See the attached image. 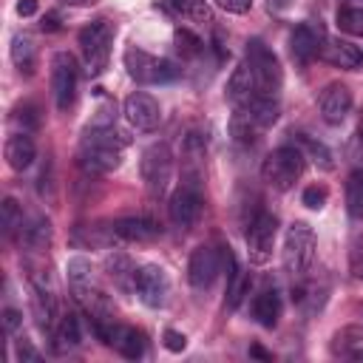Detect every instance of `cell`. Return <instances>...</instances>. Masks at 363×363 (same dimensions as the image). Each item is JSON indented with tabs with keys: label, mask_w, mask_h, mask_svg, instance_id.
Returning a JSON list of instances; mask_svg holds the SVG:
<instances>
[{
	"label": "cell",
	"mask_w": 363,
	"mask_h": 363,
	"mask_svg": "<svg viewBox=\"0 0 363 363\" xmlns=\"http://www.w3.org/2000/svg\"><path fill=\"white\" fill-rule=\"evenodd\" d=\"M167 6L176 14L193 20V23H201V26H210L213 23V9H210L207 0H167Z\"/></svg>",
	"instance_id": "obj_27"
},
{
	"label": "cell",
	"mask_w": 363,
	"mask_h": 363,
	"mask_svg": "<svg viewBox=\"0 0 363 363\" xmlns=\"http://www.w3.org/2000/svg\"><path fill=\"white\" fill-rule=\"evenodd\" d=\"M162 340H164V349H167V352H173V354H179V352H184V349H187V337H184L182 332H176V329H164Z\"/></svg>",
	"instance_id": "obj_41"
},
{
	"label": "cell",
	"mask_w": 363,
	"mask_h": 363,
	"mask_svg": "<svg viewBox=\"0 0 363 363\" xmlns=\"http://www.w3.org/2000/svg\"><path fill=\"white\" fill-rule=\"evenodd\" d=\"M122 113H125V119L130 122V128L145 130V133H147V130H156L159 122H162V108H159V102H156L150 94H145V91H133V94L125 99Z\"/></svg>",
	"instance_id": "obj_14"
},
{
	"label": "cell",
	"mask_w": 363,
	"mask_h": 363,
	"mask_svg": "<svg viewBox=\"0 0 363 363\" xmlns=\"http://www.w3.org/2000/svg\"><path fill=\"white\" fill-rule=\"evenodd\" d=\"M326 28H323V23L320 20H303V23H298L295 28H292V34H289V54H292V60L295 62H309V60H315L320 51H323V45H326Z\"/></svg>",
	"instance_id": "obj_11"
},
{
	"label": "cell",
	"mask_w": 363,
	"mask_h": 363,
	"mask_svg": "<svg viewBox=\"0 0 363 363\" xmlns=\"http://www.w3.org/2000/svg\"><path fill=\"white\" fill-rule=\"evenodd\" d=\"M0 326H3L6 335H14V332L23 326V312L14 309V306H6L3 315H0Z\"/></svg>",
	"instance_id": "obj_38"
},
{
	"label": "cell",
	"mask_w": 363,
	"mask_h": 363,
	"mask_svg": "<svg viewBox=\"0 0 363 363\" xmlns=\"http://www.w3.org/2000/svg\"><path fill=\"white\" fill-rule=\"evenodd\" d=\"M349 269L357 281H363V235H357L352 241V250H349Z\"/></svg>",
	"instance_id": "obj_37"
},
{
	"label": "cell",
	"mask_w": 363,
	"mask_h": 363,
	"mask_svg": "<svg viewBox=\"0 0 363 363\" xmlns=\"http://www.w3.org/2000/svg\"><path fill=\"white\" fill-rule=\"evenodd\" d=\"M255 133H258V122L247 113V111H238L230 116V136L238 142V145H252L255 142Z\"/></svg>",
	"instance_id": "obj_28"
},
{
	"label": "cell",
	"mask_w": 363,
	"mask_h": 363,
	"mask_svg": "<svg viewBox=\"0 0 363 363\" xmlns=\"http://www.w3.org/2000/svg\"><path fill=\"white\" fill-rule=\"evenodd\" d=\"M62 3H68V6H94L96 0H62Z\"/></svg>",
	"instance_id": "obj_48"
},
{
	"label": "cell",
	"mask_w": 363,
	"mask_h": 363,
	"mask_svg": "<svg viewBox=\"0 0 363 363\" xmlns=\"http://www.w3.org/2000/svg\"><path fill=\"white\" fill-rule=\"evenodd\" d=\"M3 153H6L9 167L17 170V173H23V170H28V167L34 164V159H37V145H34V139H31L26 130H20V133H14V136L6 139Z\"/></svg>",
	"instance_id": "obj_18"
},
{
	"label": "cell",
	"mask_w": 363,
	"mask_h": 363,
	"mask_svg": "<svg viewBox=\"0 0 363 363\" xmlns=\"http://www.w3.org/2000/svg\"><path fill=\"white\" fill-rule=\"evenodd\" d=\"M125 68H128V77L142 85H159V82H170L179 77V68L170 60L153 57L139 45L125 48Z\"/></svg>",
	"instance_id": "obj_6"
},
{
	"label": "cell",
	"mask_w": 363,
	"mask_h": 363,
	"mask_svg": "<svg viewBox=\"0 0 363 363\" xmlns=\"http://www.w3.org/2000/svg\"><path fill=\"white\" fill-rule=\"evenodd\" d=\"M173 45L182 54V60H196L204 51V40L199 34H193L190 28H176L173 31Z\"/></svg>",
	"instance_id": "obj_31"
},
{
	"label": "cell",
	"mask_w": 363,
	"mask_h": 363,
	"mask_svg": "<svg viewBox=\"0 0 363 363\" xmlns=\"http://www.w3.org/2000/svg\"><path fill=\"white\" fill-rule=\"evenodd\" d=\"M23 244H26L31 252L48 250V244H51V221L40 216V218H34L28 227H23Z\"/></svg>",
	"instance_id": "obj_26"
},
{
	"label": "cell",
	"mask_w": 363,
	"mask_h": 363,
	"mask_svg": "<svg viewBox=\"0 0 363 363\" xmlns=\"http://www.w3.org/2000/svg\"><path fill=\"white\" fill-rule=\"evenodd\" d=\"M54 340H57V349L65 352V349H77L79 340H82V332H79V318L65 312L60 315V323L54 329Z\"/></svg>",
	"instance_id": "obj_24"
},
{
	"label": "cell",
	"mask_w": 363,
	"mask_h": 363,
	"mask_svg": "<svg viewBox=\"0 0 363 363\" xmlns=\"http://www.w3.org/2000/svg\"><path fill=\"white\" fill-rule=\"evenodd\" d=\"M111 230L116 238L136 241V244H147V241H156L162 235V227L150 216H122L111 224Z\"/></svg>",
	"instance_id": "obj_15"
},
{
	"label": "cell",
	"mask_w": 363,
	"mask_h": 363,
	"mask_svg": "<svg viewBox=\"0 0 363 363\" xmlns=\"http://www.w3.org/2000/svg\"><path fill=\"white\" fill-rule=\"evenodd\" d=\"M65 275H68V286L71 284H85L94 278V269H91V261L88 258H71L65 264Z\"/></svg>",
	"instance_id": "obj_36"
},
{
	"label": "cell",
	"mask_w": 363,
	"mask_h": 363,
	"mask_svg": "<svg viewBox=\"0 0 363 363\" xmlns=\"http://www.w3.org/2000/svg\"><path fill=\"white\" fill-rule=\"evenodd\" d=\"M37 9H40L37 0H17V14H20V17H31V14H37Z\"/></svg>",
	"instance_id": "obj_44"
},
{
	"label": "cell",
	"mask_w": 363,
	"mask_h": 363,
	"mask_svg": "<svg viewBox=\"0 0 363 363\" xmlns=\"http://www.w3.org/2000/svg\"><path fill=\"white\" fill-rule=\"evenodd\" d=\"M247 292H250V275L235 267V272L227 278V298H224L227 309H238Z\"/></svg>",
	"instance_id": "obj_33"
},
{
	"label": "cell",
	"mask_w": 363,
	"mask_h": 363,
	"mask_svg": "<svg viewBox=\"0 0 363 363\" xmlns=\"http://www.w3.org/2000/svg\"><path fill=\"white\" fill-rule=\"evenodd\" d=\"M139 173H142L147 196L150 199H162L167 193V184H170V176H173V153H170V147L162 145V142L150 145L142 153Z\"/></svg>",
	"instance_id": "obj_7"
},
{
	"label": "cell",
	"mask_w": 363,
	"mask_h": 363,
	"mask_svg": "<svg viewBox=\"0 0 363 363\" xmlns=\"http://www.w3.org/2000/svg\"><path fill=\"white\" fill-rule=\"evenodd\" d=\"M275 235H278V218L267 210H261L250 227H247V255L252 264L264 267L272 258V247H275Z\"/></svg>",
	"instance_id": "obj_10"
},
{
	"label": "cell",
	"mask_w": 363,
	"mask_h": 363,
	"mask_svg": "<svg viewBox=\"0 0 363 363\" xmlns=\"http://www.w3.org/2000/svg\"><path fill=\"white\" fill-rule=\"evenodd\" d=\"M363 349V329L357 326H346L335 335V343H332V352L335 354H343V357H357V352Z\"/></svg>",
	"instance_id": "obj_30"
},
{
	"label": "cell",
	"mask_w": 363,
	"mask_h": 363,
	"mask_svg": "<svg viewBox=\"0 0 363 363\" xmlns=\"http://www.w3.org/2000/svg\"><path fill=\"white\" fill-rule=\"evenodd\" d=\"M116 37V26L111 20H94L79 31V48H82V60H85V71L91 77H99L108 65L111 57V45Z\"/></svg>",
	"instance_id": "obj_3"
},
{
	"label": "cell",
	"mask_w": 363,
	"mask_h": 363,
	"mask_svg": "<svg viewBox=\"0 0 363 363\" xmlns=\"http://www.w3.org/2000/svg\"><path fill=\"white\" fill-rule=\"evenodd\" d=\"M301 201H303L309 210H320V207L326 204V187H318V184L306 187L303 196H301Z\"/></svg>",
	"instance_id": "obj_39"
},
{
	"label": "cell",
	"mask_w": 363,
	"mask_h": 363,
	"mask_svg": "<svg viewBox=\"0 0 363 363\" xmlns=\"http://www.w3.org/2000/svg\"><path fill=\"white\" fill-rule=\"evenodd\" d=\"M352 111V91L343 82H332L320 94V116L326 125H340Z\"/></svg>",
	"instance_id": "obj_16"
},
{
	"label": "cell",
	"mask_w": 363,
	"mask_h": 363,
	"mask_svg": "<svg viewBox=\"0 0 363 363\" xmlns=\"http://www.w3.org/2000/svg\"><path fill=\"white\" fill-rule=\"evenodd\" d=\"M258 94H261V91H258V82H255L250 65H247V62L235 65V71H233L230 79H227V99L233 102V108H247Z\"/></svg>",
	"instance_id": "obj_17"
},
{
	"label": "cell",
	"mask_w": 363,
	"mask_h": 363,
	"mask_svg": "<svg viewBox=\"0 0 363 363\" xmlns=\"http://www.w3.org/2000/svg\"><path fill=\"white\" fill-rule=\"evenodd\" d=\"M337 28L352 37H363V9L360 6H343L337 9Z\"/></svg>",
	"instance_id": "obj_34"
},
{
	"label": "cell",
	"mask_w": 363,
	"mask_h": 363,
	"mask_svg": "<svg viewBox=\"0 0 363 363\" xmlns=\"http://www.w3.org/2000/svg\"><path fill=\"white\" fill-rule=\"evenodd\" d=\"M77 62L68 51H57L51 60V94H54V105L57 111H68L77 99Z\"/></svg>",
	"instance_id": "obj_9"
},
{
	"label": "cell",
	"mask_w": 363,
	"mask_h": 363,
	"mask_svg": "<svg viewBox=\"0 0 363 363\" xmlns=\"http://www.w3.org/2000/svg\"><path fill=\"white\" fill-rule=\"evenodd\" d=\"M301 150H303V156H309L320 170H332V167H335L332 150H329L323 142H315V139H309V136H301Z\"/></svg>",
	"instance_id": "obj_35"
},
{
	"label": "cell",
	"mask_w": 363,
	"mask_h": 363,
	"mask_svg": "<svg viewBox=\"0 0 363 363\" xmlns=\"http://www.w3.org/2000/svg\"><path fill=\"white\" fill-rule=\"evenodd\" d=\"M292 3H295V0H267V9L275 11V14H281V11H286Z\"/></svg>",
	"instance_id": "obj_46"
},
{
	"label": "cell",
	"mask_w": 363,
	"mask_h": 363,
	"mask_svg": "<svg viewBox=\"0 0 363 363\" xmlns=\"http://www.w3.org/2000/svg\"><path fill=\"white\" fill-rule=\"evenodd\" d=\"M201 184L190 176L184 179L173 193H170V201H167V216L170 221L179 227V230H190L199 216H201Z\"/></svg>",
	"instance_id": "obj_8"
},
{
	"label": "cell",
	"mask_w": 363,
	"mask_h": 363,
	"mask_svg": "<svg viewBox=\"0 0 363 363\" xmlns=\"http://www.w3.org/2000/svg\"><path fill=\"white\" fill-rule=\"evenodd\" d=\"M40 28H43V31H60V14H57V11H48V14L43 17Z\"/></svg>",
	"instance_id": "obj_45"
},
{
	"label": "cell",
	"mask_w": 363,
	"mask_h": 363,
	"mask_svg": "<svg viewBox=\"0 0 363 363\" xmlns=\"http://www.w3.org/2000/svg\"><path fill=\"white\" fill-rule=\"evenodd\" d=\"M346 210L352 218L363 221V170H352L346 179Z\"/></svg>",
	"instance_id": "obj_29"
},
{
	"label": "cell",
	"mask_w": 363,
	"mask_h": 363,
	"mask_svg": "<svg viewBox=\"0 0 363 363\" xmlns=\"http://www.w3.org/2000/svg\"><path fill=\"white\" fill-rule=\"evenodd\" d=\"M11 62L20 74H34V65H37V48L31 43L28 34H14L11 37Z\"/></svg>",
	"instance_id": "obj_23"
},
{
	"label": "cell",
	"mask_w": 363,
	"mask_h": 363,
	"mask_svg": "<svg viewBox=\"0 0 363 363\" xmlns=\"http://www.w3.org/2000/svg\"><path fill=\"white\" fill-rule=\"evenodd\" d=\"M14 122H20V125H23V130H28V128H37V125H40L37 108H34V105H20V108L14 111Z\"/></svg>",
	"instance_id": "obj_40"
},
{
	"label": "cell",
	"mask_w": 363,
	"mask_h": 363,
	"mask_svg": "<svg viewBox=\"0 0 363 363\" xmlns=\"http://www.w3.org/2000/svg\"><path fill=\"white\" fill-rule=\"evenodd\" d=\"M128 139L116 125H85L79 139V164L88 173H111L122 164V150Z\"/></svg>",
	"instance_id": "obj_1"
},
{
	"label": "cell",
	"mask_w": 363,
	"mask_h": 363,
	"mask_svg": "<svg viewBox=\"0 0 363 363\" xmlns=\"http://www.w3.org/2000/svg\"><path fill=\"white\" fill-rule=\"evenodd\" d=\"M303 167H306V156L298 145H281L275 147L264 164H261V179L272 187V190H289L301 176H303Z\"/></svg>",
	"instance_id": "obj_2"
},
{
	"label": "cell",
	"mask_w": 363,
	"mask_h": 363,
	"mask_svg": "<svg viewBox=\"0 0 363 363\" xmlns=\"http://www.w3.org/2000/svg\"><path fill=\"white\" fill-rule=\"evenodd\" d=\"M133 292L139 295V301L150 309H162L167 303V295H170V281L164 275L162 267L156 264H145L136 269V286Z\"/></svg>",
	"instance_id": "obj_12"
},
{
	"label": "cell",
	"mask_w": 363,
	"mask_h": 363,
	"mask_svg": "<svg viewBox=\"0 0 363 363\" xmlns=\"http://www.w3.org/2000/svg\"><path fill=\"white\" fill-rule=\"evenodd\" d=\"M315 247H318V241H315V233L309 224H303V221L289 224V230L284 235V250H281L284 269L292 278H303L315 261Z\"/></svg>",
	"instance_id": "obj_5"
},
{
	"label": "cell",
	"mask_w": 363,
	"mask_h": 363,
	"mask_svg": "<svg viewBox=\"0 0 363 363\" xmlns=\"http://www.w3.org/2000/svg\"><path fill=\"white\" fill-rule=\"evenodd\" d=\"M105 269H108V278L113 281L116 289L130 292L136 286V267L125 252H111L105 258Z\"/></svg>",
	"instance_id": "obj_21"
},
{
	"label": "cell",
	"mask_w": 363,
	"mask_h": 363,
	"mask_svg": "<svg viewBox=\"0 0 363 363\" xmlns=\"http://www.w3.org/2000/svg\"><path fill=\"white\" fill-rule=\"evenodd\" d=\"M244 62L250 65V71H252V77H255L261 94L275 96V94L281 91V85H284V71H281V62H278L275 51H272L264 40L252 37V40L247 43Z\"/></svg>",
	"instance_id": "obj_4"
},
{
	"label": "cell",
	"mask_w": 363,
	"mask_h": 363,
	"mask_svg": "<svg viewBox=\"0 0 363 363\" xmlns=\"http://www.w3.org/2000/svg\"><path fill=\"white\" fill-rule=\"evenodd\" d=\"M108 346H113L122 357H128V360H139L142 354H145V332H139V329H133V326H119V323H113L111 326V337H108Z\"/></svg>",
	"instance_id": "obj_19"
},
{
	"label": "cell",
	"mask_w": 363,
	"mask_h": 363,
	"mask_svg": "<svg viewBox=\"0 0 363 363\" xmlns=\"http://www.w3.org/2000/svg\"><path fill=\"white\" fill-rule=\"evenodd\" d=\"M238 111H247L255 122H258V128H269L275 119H278V99L275 96H267V94H258L247 108H238Z\"/></svg>",
	"instance_id": "obj_25"
},
{
	"label": "cell",
	"mask_w": 363,
	"mask_h": 363,
	"mask_svg": "<svg viewBox=\"0 0 363 363\" xmlns=\"http://www.w3.org/2000/svg\"><path fill=\"white\" fill-rule=\"evenodd\" d=\"M250 354H252V357H261V360H272V354H269V352H264L258 343H252V346H250Z\"/></svg>",
	"instance_id": "obj_47"
},
{
	"label": "cell",
	"mask_w": 363,
	"mask_h": 363,
	"mask_svg": "<svg viewBox=\"0 0 363 363\" xmlns=\"http://www.w3.org/2000/svg\"><path fill=\"white\" fill-rule=\"evenodd\" d=\"M221 272V255L213 247H196L187 261V281L196 292H207Z\"/></svg>",
	"instance_id": "obj_13"
},
{
	"label": "cell",
	"mask_w": 363,
	"mask_h": 363,
	"mask_svg": "<svg viewBox=\"0 0 363 363\" xmlns=\"http://www.w3.org/2000/svg\"><path fill=\"white\" fill-rule=\"evenodd\" d=\"M252 318L264 329L278 326V318H281V295H278V289H261L255 295V301H252Z\"/></svg>",
	"instance_id": "obj_22"
},
{
	"label": "cell",
	"mask_w": 363,
	"mask_h": 363,
	"mask_svg": "<svg viewBox=\"0 0 363 363\" xmlns=\"http://www.w3.org/2000/svg\"><path fill=\"white\" fill-rule=\"evenodd\" d=\"M17 357H20V360L34 363V360H40V352H37L26 337H20V340H17Z\"/></svg>",
	"instance_id": "obj_43"
},
{
	"label": "cell",
	"mask_w": 363,
	"mask_h": 363,
	"mask_svg": "<svg viewBox=\"0 0 363 363\" xmlns=\"http://www.w3.org/2000/svg\"><path fill=\"white\" fill-rule=\"evenodd\" d=\"M320 57L337 68H357L363 62V51L357 45H352L349 40H326Z\"/></svg>",
	"instance_id": "obj_20"
},
{
	"label": "cell",
	"mask_w": 363,
	"mask_h": 363,
	"mask_svg": "<svg viewBox=\"0 0 363 363\" xmlns=\"http://www.w3.org/2000/svg\"><path fill=\"white\" fill-rule=\"evenodd\" d=\"M0 227H3L6 238H11L17 230L23 233V210H20V204L11 196H6L3 204H0Z\"/></svg>",
	"instance_id": "obj_32"
},
{
	"label": "cell",
	"mask_w": 363,
	"mask_h": 363,
	"mask_svg": "<svg viewBox=\"0 0 363 363\" xmlns=\"http://www.w3.org/2000/svg\"><path fill=\"white\" fill-rule=\"evenodd\" d=\"M216 6L230 14H247L252 9V0H216Z\"/></svg>",
	"instance_id": "obj_42"
}]
</instances>
